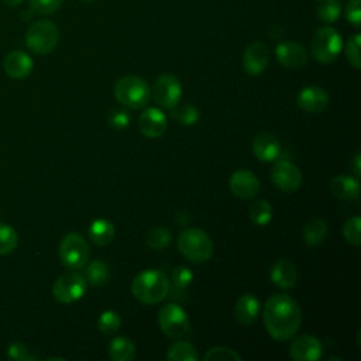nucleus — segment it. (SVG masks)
I'll use <instances>...</instances> for the list:
<instances>
[{"mask_svg":"<svg viewBox=\"0 0 361 361\" xmlns=\"http://www.w3.org/2000/svg\"><path fill=\"white\" fill-rule=\"evenodd\" d=\"M3 68L10 78L24 79L31 73L34 68V62L31 56L24 51H11L6 55Z\"/></svg>","mask_w":361,"mask_h":361,"instance_id":"19","label":"nucleus"},{"mask_svg":"<svg viewBox=\"0 0 361 361\" xmlns=\"http://www.w3.org/2000/svg\"><path fill=\"white\" fill-rule=\"evenodd\" d=\"M6 6H8V7H17V6H20L24 0H1Z\"/></svg>","mask_w":361,"mask_h":361,"instance_id":"44","label":"nucleus"},{"mask_svg":"<svg viewBox=\"0 0 361 361\" xmlns=\"http://www.w3.org/2000/svg\"><path fill=\"white\" fill-rule=\"evenodd\" d=\"M341 13L340 0H317L316 14L323 23H334Z\"/></svg>","mask_w":361,"mask_h":361,"instance_id":"30","label":"nucleus"},{"mask_svg":"<svg viewBox=\"0 0 361 361\" xmlns=\"http://www.w3.org/2000/svg\"><path fill=\"white\" fill-rule=\"evenodd\" d=\"M147 245L154 251H162L165 250L171 243V231L165 227L157 226L151 228L145 235Z\"/></svg>","mask_w":361,"mask_h":361,"instance_id":"31","label":"nucleus"},{"mask_svg":"<svg viewBox=\"0 0 361 361\" xmlns=\"http://www.w3.org/2000/svg\"><path fill=\"white\" fill-rule=\"evenodd\" d=\"M361 219L360 216L350 217L343 226V235L345 241L354 247L361 244Z\"/></svg>","mask_w":361,"mask_h":361,"instance_id":"34","label":"nucleus"},{"mask_svg":"<svg viewBox=\"0 0 361 361\" xmlns=\"http://www.w3.org/2000/svg\"><path fill=\"white\" fill-rule=\"evenodd\" d=\"M107 354L113 361H131L135 357V344L128 337H114L109 343Z\"/></svg>","mask_w":361,"mask_h":361,"instance_id":"25","label":"nucleus"},{"mask_svg":"<svg viewBox=\"0 0 361 361\" xmlns=\"http://www.w3.org/2000/svg\"><path fill=\"white\" fill-rule=\"evenodd\" d=\"M158 324L162 333L171 338H180L190 331L189 317L176 303H166L159 309Z\"/></svg>","mask_w":361,"mask_h":361,"instance_id":"8","label":"nucleus"},{"mask_svg":"<svg viewBox=\"0 0 361 361\" xmlns=\"http://www.w3.org/2000/svg\"><path fill=\"white\" fill-rule=\"evenodd\" d=\"M278 62L288 69H300L307 63L306 48L295 41H282L275 48Z\"/></svg>","mask_w":361,"mask_h":361,"instance_id":"12","label":"nucleus"},{"mask_svg":"<svg viewBox=\"0 0 361 361\" xmlns=\"http://www.w3.org/2000/svg\"><path fill=\"white\" fill-rule=\"evenodd\" d=\"M166 358L169 361H197L199 355L190 343L185 340H176L173 344L169 345L166 351Z\"/></svg>","mask_w":361,"mask_h":361,"instance_id":"27","label":"nucleus"},{"mask_svg":"<svg viewBox=\"0 0 361 361\" xmlns=\"http://www.w3.org/2000/svg\"><path fill=\"white\" fill-rule=\"evenodd\" d=\"M281 144L271 133H259L252 140V152L262 162L276 161L281 155Z\"/></svg>","mask_w":361,"mask_h":361,"instance_id":"18","label":"nucleus"},{"mask_svg":"<svg viewBox=\"0 0 361 361\" xmlns=\"http://www.w3.org/2000/svg\"><path fill=\"white\" fill-rule=\"evenodd\" d=\"M271 179L279 190L290 193L300 188L302 172L293 162L288 159H279L271 169Z\"/></svg>","mask_w":361,"mask_h":361,"instance_id":"11","label":"nucleus"},{"mask_svg":"<svg viewBox=\"0 0 361 361\" xmlns=\"http://www.w3.org/2000/svg\"><path fill=\"white\" fill-rule=\"evenodd\" d=\"M267 333L276 341L292 338L300 327L302 310L298 302L286 293H276L267 299L262 310Z\"/></svg>","mask_w":361,"mask_h":361,"instance_id":"1","label":"nucleus"},{"mask_svg":"<svg viewBox=\"0 0 361 361\" xmlns=\"http://www.w3.org/2000/svg\"><path fill=\"white\" fill-rule=\"evenodd\" d=\"M83 1H86V3H92V1H94V0H83Z\"/></svg>","mask_w":361,"mask_h":361,"instance_id":"45","label":"nucleus"},{"mask_svg":"<svg viewBox=\"0 0 361 361\" xmlns=\"http://www.w3.org/2000/svg\"><path fill=\"white\" fill-rule=\"evenodd\" d=\"M59 41V30L51 20L32 23L25 32V45L37 55H47L55 49Z\"/></svg>","mask_w":361,"mask_h":361,"instance_id":"5","label":"nucleus"},{"mask_svg":"<svg viewBox=\"0 0 361 361\" xmlns=\"http://www.w3.org/2000/svg\"><path fill=\"white\" fill-rule=\"evenodd\" d=\"M7 354H8L10 358L18 360V361H32V360H35V357L30 353V350L21 343L10 344V347L7 350Z\"/></svg>","mask_w":361,"mask_h":361,"instance_id":"41","label":"nucleus"},{"mask_svg":"<svg viewBox=\"0 0 361 361\" xmlns=\"http://www.w3.org/2000/svg\"><path fill=\"white\" fill-rule=\"evenodd\" d=\"M168 127L166 116L157 107H147L138 117V128L147 138H159Z\"/></svg>","mask_w":361,"mask_h":361,"instance_id":"16","label":"nucleus"},{"mask_svg":"<svg viewBox=\"0 0 361 361\" xmlns=\"http://www.w3.org/2000/svg\"><path fill=\"white\" fill-rule=\"evenodd\" d=\"M83 276L86 282L93 286H104L110 279V271L106 262L96 259L85 265Z\"/></svg>","mask_w":361,"mask_h":361,"instance_id":"26","label":"nucleus"},{"mask_svg":"<svg viewBox=\"0 0 361 361\" xmlns=\"http://www.w3.org/2000/svg\"><path fill=\"white\" fill-rule=\"evenodd\" d=\"M87 234L96 245H109L114 240L116 228L111 221L106 219H96L90 223Z\"/></svg>","mask_w":361,"mask_h":361,"instance_id":"23","label":"nucleus"},{"mask_svg":"<svg viewBox=\"0 0 361 361\" xmlns=\"http://www.w3.org/2000/svg\"><path fill=\"white\" fill-rule=\"evenodd\" d=\"M269 278L274 282V285H276L278 288L289 289L296 283L298 271L293 262H290L286 258H281V259H276L271 267Z\"/></svg>","mask_w":361,"mask_h":361,"instance_id":"20","label":"nucleus"},{"mask_svg":"<svg viewBox=\"0 0 361 361\" xmlns=\"http://www.w3.org/2000/svg\"><path fill=\"white\" fill-rule=\"evenodd\" d=\"M259 310V300L251 293H244L237 299L234 305V317L241 324H251L257 320Z\"/></svg>","mask_w":361,"mask_h":361,"instance_id":"22","label":"nucleus"},{"mask_svg":"<svg viewBox=\"0 0 361 361\" xmlns=\"http://www.w3.org/2000/svg\"><path fill=\"white\" fill-rule=\"evenodd\" d=\"M351 168H353V172L355 175V178L360 179L361 176V154L357 152L353 158V162H351Z\"/></svg>","mask_w":361,"mask_h":361,"instance_id":"42","label":"nucleus"},{"mask_svg":"<svg viewBox=\"0 0 361 361\" xmlns=\"http://www.w3.org/2000/svg\"><path fill=\"white\" fill-rule=\"evenodd\" d=\"M269 63V51L264 42L254 41L251 42L243 55V68L244 72L252 76L261 75Z\"/></svg>","mask_w":361,"mask_h":361,"instance_id":"15","label":"nucleus"},{"mask_svg":"<svg viewBox=\"0 0 361 361\" xmlns=\"http://www.w3.org/2000/svg\"><path fill=\"white\" fill-rule=\"evenodd\" d=\"M87 289V282L79 272H66L61 275L52 285L54 298L63 305L79 300Z\"/></svg>","mask_w":361,"mask_h":361,"instance_id":"9","label":"nucleus"},{"mask_svg":"<svg viewBox=\"0 0 361 361\" xmlns=\"http://www.w3.org/2000/svg\"><path fill=\"white\" fill-rule=\"evenodd\" d=\"M61 262L73 271L85 268L90 258V248L86 238L79 233H68L59 244Z\"/></svg>","mask_w":361,"mask_h":361,"instance_id":"7","label":"nucleus"},{"mask_svg":"<svg viewBox=\"0 0 361 361\" xmlns=\"http://www.w3.org/2000/svg\"><path fill=\"white\" fill-rule=\"evenodd\" d=\"M289 354L296 361H317L323 354V345L317 337L302 334L290 343Z\"/></svg>","mask_w":361,"mask_h":361,"instance_id":"14","label":"nucleus"},{"mask_svg":"<svg viewBox=\"0 0 361 361\" xmlns=\"http://www.w3.org/2000/svg\"><path fill=\"white\" fill-rule=\"evenodd\" d=\"M345 17L347 21L354 27L361 24V0H348L345 4Z\"/></svg>","mask_w":361,"mask_h":361,"instance_id":"40","label":"nucleus"},{"mask_svg":"<svg viewBox=\"0 0 361 361\" xmlns=\"http://www.w3.org/2000/svg\"><path fill=\"white\" fill-rule=\"evenodd\" d=\"M329 93L316 85H310L303 87L299 94H298V106L306 111V113H312V114H319L322 113L327 106H329Z\"/></svg>","mask_w":361,"mask_h":361,"instance_id":"17","label":"nucleus"},{"mask_svg":"<svg viewBox=\"0 0 361 361\" xmlns=\"http://www.w3.org/2000/svg\"><path fill=\"white\" fill-rule=\"evenodd\" d=\"M169 110H171V117L183 127L193 126L199 120V110L190 103H182V104L178 103Z\"/></svg>","mask_w":361,"mask_h":361,"instance_id":"28","label":"nucleus"},{"mask_svg":"<svg viewBox=\"0 0 361 361\" xmlns=\"http://www.w3.org/2000/svg\"><path fill=\"white\" fill-rule=\"evenodd\" d=\"M228 185H230L231 193L243 200L255 197L261 188L258 178L248 169H238L233 172L228 180Z\"/></svg>","mask_w":361,"mask_h":361,"instance_id":"13","label":"nucleus"},{"mask_svg":"<svg viewBox=\"0 0 361 361\" xmlns=\"http://www.w3.org/2000/svg\"><path fill=\"white\" fill-rule=\"evenodd\" d=\"M360 42H361V35L360 34H354L353 37L348 38L347 44H345V58L348 61V63L354 68V69H360L361 68V61H360Z\"/></svg>","mask_w":361,"mask_h":361,"instance_id":"36","label":"nucleus"},{"mask_svg":"<svg viewBox=\"0 0 361 361\" xmlns=\"http://www.w3.org/2000/svg\"><path fill=\"white\" fill-rule=\"evenodd\" d=\"M327 235V223L322 217H312L302 230V240L309 247H316L324 241Z\"/></svg>","mask_w":361,"mask_h":361,"instance_id":"24","label":"nucleus"},{"mask_svg":"<svg viewBox=\"0 0 361 361\" xmlns=\"http://www.w3.org/2000/svg\"><path fill=\"white\" fill-rule=\"evenodd\" d=\"M63 0H30V8L39 16H48L59 10Z\"/></svg>","mask_w":361,"mask_h":361,"instance_id":"37","label":"nucleus"},{"mask_svg":"<svg viewBox=\"0 0 361 361\" xmlns=\"http://www.w3.org/2000/svg\"><path fill=\"white\" fill-rule=\"evenodd\" d=\"M107 121H109L110 127H113L116 130H123V128H127L130 124V114L124 109H116V110L110 111Z\"/></svg>","mask_w":361,"mask_h":361,"instance_id":"39","label":"nucleus"},{"mask_svg":"<svg viewBox=\"0 0 361 361\" xmlns=\"http://www.w3.org/2000/svg\"><path fill=\"white\" fill-rule=\"evenodd\" d=\"M171 285L168 276L159 269H145L131 282L133 296L144 305L162 302L169 293Z\"/></svg>","mask_w":361,"mask_h":361,"instance_id":"2","label":"nucleus"},{"mask_svg":"<svg viewBox=\"0 0 361 361\" xmlns=\"http://www.w3.org/2000/svg\"><path fill=\"white\" fill-rule=\"evenodd\" d=\"M114 97L117 102L128 109L137 110L147 106L151 97V89L148 83L135 75H127L120 78L114 85Z\"/></svg>","mask_w":361,"mask_h":361,"instance_id":"4","label":"nucleus"},{"mask_svg":"<svg viewBox=\"0 0 361 361\" xmlns=\"http://www.w3.org/2000/svg\"><path fill=\"white\" fill-rule=\"evenodd\" d=\"M18 245V234L10 226L0 223V255L13 252Z\"/></svg>","mask_w":361,"mask_h":361,"instance_id":"32","label":"nucleus"},{"mask_svg":"<svg viewBox=\"0 0 361 361\" xmlns=\"http://www.w3.org/2000/svg\"><path fill=\"white\" fill-rule=\"evenodd\" d=\"M178 251L193 264H203L213 255V241L206 231L197 227L183 230L176 240Z\"/></svg>","mask_w":361,"mask_h":361,"instance_id":"3","label":"nucleus"},{"mask_svg":"<svg viewBox=\"0 0 361 361\" xmlns=\"http://www.w3.org/2000/svg\"><path fill=\"white\" fill-rule=\"evenodd\" d=\"M171 281H172V283H173L175 288L183 289V288H186V286L193 281V274H192V271H190L188 267L179 265V267H176V268L172 271Z\"/></svg>","mask_w":361,"mask_h":361,"instance_id":"38","label":"nucleus"},{"mask_svg":"<svg viewBox=\"0 0 361 361\" xmlns=\"http://www.w3.org/2000/svg\"><path fill=\"white\" fill-rule=\"evenodd\" d=\"M248 216L257 226H267L272 220V206L268 200L259 199L248 207Z\"/></svg>","mask_w":361,"mask_h":361,"instance_id":"29","label":"nucleus"},{"mask_svg":"<svg viewBox=\"0 0 361 361\" xmlns=\"http://www.w3.org/2000/svg\"><path fill=\"white\" fill-rule=\"evenodd\" d=\"M34 14H35V13H34L31 8H30V11H28V10H25V11H23V13H21V20H23V21H30V20L32 18V16H34Z\"/></svg>","mask_w":361,"mask_h":361,"instance_id":"43","label":"nucleus"},{"mask_svg":"<svg viewBox=\"0 0 361 361\" xmlns=\"http://www.w3.org/2000/svg\"><path fill=\"white\" fill-rule=\"evenodd\" d=\"M343 49V39L340 32L333 27L319 28L310 44L312 56L320 63L333 62Z\"/></svg>","mask_w":361,"mask_h":361,"instance_id":"6","label":"nucleus"},{"mask_svg":"<svg viewBox=\"0 0 361 361\" xmlns=\"http://www.w3.org/2000/svg\"><path fill=\"white\" fill-rule=\"evenodd\" d=\"M360 180L350 175H337L330 180V192L340 200H353L360 196Z\"/></svg>","mask_w":361,"mask_h":361,"instance_id":"21","label":"nucleus"},{"mask_svg":"<svg viewBox=\"0 0 361 361\" xmlns=\"http://www.w3.org/2000/svg\"><path fill=\"white\" fill-rule=\"evenodd\" d=\"M206 361H243V357L230 347H213L204 354Z\"/></svg>","mask_w":361,"mask_h":361,"instance_id":"35","label":"nucleus"},{"mask_svg":"<svg viewBox=\"0 0 361 361\" xmlns=\"http://www.w3.org/2000/svg\"><path fill=\"white\" fill-rule=\"evenodd\" d=\"M121 326V317L114 310H104L97 319V327L104 334L116 333Z\"/></svg>","mask_w":361,"mask_h":361,"instance_id":"33","label":"nucleus"},{"mask_svg":"<svg viewBox=\"0 0 361 361\" xmlns=\"http://www.w3.org/2000/svg\"><path fill=\"white\" fill-rule=\"evenodd\" d=\"M152 99L164 109H172L182 97L180 80L172 73L158 76L151 87Z\"/></svg>","mask_w":361,"mask_h":361,"instance_id":"10","label":"nucleus"}]
</instances>
